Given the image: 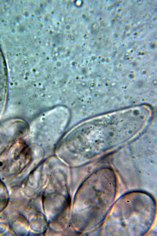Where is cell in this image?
<instances>
[{
    "instance_id": "1",
    "label": "cell",
    "mask_w": 157,
    "mask_h": 236,
    "mask_svg": "<svg viewBox=\"0 0 157 236\" xmlns=\"http://www.w3.org/2000/svg\"><path fill=\"white\" fill-rule=\"evenodd\" d=\"M9 123L0 126V156L20 140L27 132L25 123L20 121Z\"/></svg>"
}]
</instances>
